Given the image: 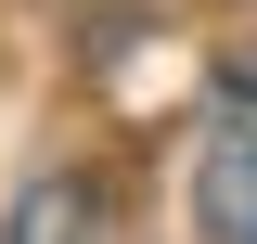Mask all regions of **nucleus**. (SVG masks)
<instances>
[{
	"mask_svg": "<svg viewBox=\"0 0 257 244\" xmlns=\"http://www.w3.org/2000/svg\"><path fill=\"white\" fill-rule=\"evenodd\" d=\"M193 218H206V244H257V129H219V142H206Z\"/></svg>",
	"mask_w": 257,
	"mask_h": 244,
	"instance_id": "1",
	"label": "nucleus"
},
{
	"mask_svg": "<svg viewBox=\"0 0 257 244\" xmlns=\"http://www.w3.org/2000/svg\"><path fill=\"white\" fill-rule=\"evenodd\" d=\"M13 244H90V193H77V180L13 193Z\"/></svg>",
	"mask_w": 257,
	"mask_h": 244,
	"instance_id": "2",
	"label": "nucleus"
}]
</instances>
